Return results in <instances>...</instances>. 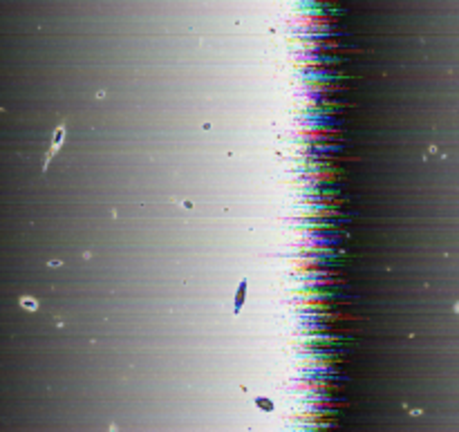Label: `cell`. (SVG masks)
I'll return each instance as SVG.
<instances>
[{
	"label": "cell",
	"instance_id": "7a4b0ae2",
	"mask_svg": "<svg viewBox=\"0 0 459 432\" xmlns=\"http://www.w3.org/2000/svg\"><path fill=\"white\" fill-rule=\"evenodd\" d=\"M21 302L27 309H36V300H32V298H21Z\"/></svg>",
	"mask_w": 459,
	"mask_h": 432
},
{
	"label": "cell",
	"instance_id": "6da1fadb",
	"mask_svg": "<svg viewBox=\"0 0 459 432\" xmlns=\"http://www.w3.org/2000/svg\"><path fill=\"white\" fill-rule=\"evenodd\" d=\"M63 139H65V123H61V126L54 130V137H52V143H49L47 153H45V157H43V170L49 166V161H52V157L58 153V148L63 146Z\"/></svg>",
	"mask_w": 459,
	"mask_h": 432
}]
</instances>
